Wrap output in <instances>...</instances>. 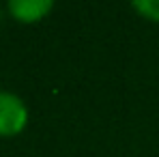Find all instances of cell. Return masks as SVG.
Segmentation results:
<instances>
[{"instance_id":"6da1fadb","label":"cell","mask_w":159,"mask_h":157,"mask_svg":"<svg viewBox=\"0 0 159 157\" xmlns=\"http://www.w3.org/2000/svg\"><path fill=\"white\" fill-rule=\"evenodd\" d=\"M28 108L15 93L0 90V138H13L26 129Z\"/></svg>"},{"instance_id":"7a4b0ae2","label":"cell","mask_w":159,"mask_h":157,"mask_svg":"<svg viewBox=\"0 0 159 157\" xmlns=\"http://www.w3.org/2000/svg\"><path fill=\"white\" fill-rule=\"evenodd\" d=\"M7 9L13 20H17L22 24H37L50 15L54 2L52 0H11L7 4Z\"/></svg>"},{"instance_id":"3957f363","label":"cell","mask_w":159,"mask_h":157,"mask_svg":"<svg viewBox=\"0 0 159 157\" xmlns=\"http://www.w3.org/2000/svg\"><path fill=\"white\" fill-rule=\"evenodd\" d=\"M131 9L148 22H159V0H133Z\"/></svg>"}]
</instances>
